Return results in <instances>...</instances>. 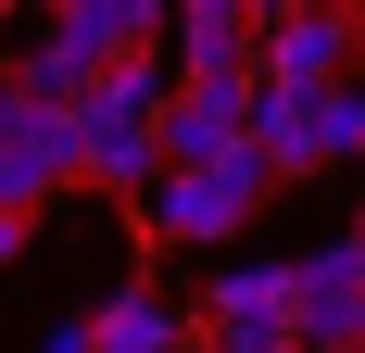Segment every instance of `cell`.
Returning a JSON list of instances; mask_svg holds the SVG:
<instances>
[{
	"label": "cell",
	"instance_id": "6da1fadb",
	"mask_svg": "<svg viewBox=\"0 0 365 353\" xmlns=\"http://www.w3.org/2000/svg\"><path fill=\"white\" fill-rule=\"evenodd\" d=\"M264 202H277V164L240 151V164H215V176H164V189L139 202V227L151 240H240Z\"/></svg>",
	"mask_w": 365,
	"mask_h": 353
},
{
	"label": "cell",
	"instance_id": "7a4b0ae2",
	"mask_svg": "<svg viewBox=\"0 0 365 353\" xmlns=\"http://www.w3.org/2000/svg\"><path fill=\"white\" fill-rule=\"evenodd\" d=\"M252 101L264 76H177V101H164V176H215L252 151Z\"/></svg>",
	"mask_w": 365,
	"mask_h": 353
},
{
	"label": "cell",
	"instance_id": "3957f363",
	"mask_svg": "<svg viewBox=\"0 0 365 353\" xmlns=\"http://www.w3.org/2000/svg\"><path fill=\"white\" fill-rule=\"evenodd\" d=\"M51 189H88V151H76L63 114H38L13 76H0V214H38Z\"/></svg>",
	"mask_w": 365,
	"mask_h": 353
},
{
	"label": "cell",
	"instance_id": "277c9868",
	"mask_svg": "<svg viewBox=\"0 0 365 353\" xmlns=\"http://www.w3.org/2000/svg\"><path fill=\"white\" fill-rule=\"evenodd\" d=\"M353 13H328V0H290V13H264V89H340L353 76Z\"/></svg>",
	"mask_w": 365,
	"mask_h": 353
},
{
	"label": "cell",
	"instance_id": "5b68a950",
	"mask_svg": "<svg viewBox=\"0 0 365 353\" xmlns=\"http://www.w3.org/2000/svg\"><path fill=\"white\" fill-rule=\"evenodd\" d=\"M177 76H264V13L252 0H177Z\"/></svg>",
	"mask_w": 365,
	"mask_h": 353
},
{
	"label": "cell",
	"instance_id": "8992f818",
	"mask_svg": "<svg viewBox=\"0 0 365 353\" xmlns=\"http://www.w3.org/2000/svg\"><path fill=\"white\" fill-rule=\"evenodd\" d=\"M88 328H101V353H202V341H189V316H177L151 278H126V290H113Z\"/></svg>",
	"mask_w": 365,
	"mask_h": 353
},
{
	"label": "cell",
	"instance_id": "52a82bcc",
	"mask_svg": "<svg viewBox=\"0 0 365 353\" xmlns=\"http://www.w3.org/2000/svg\"><path fill=\"white\" fill-rule=\"evenodd\" d=\"M0 76H13V89H26L38 114H63V126H76L88 101H101V64H88V51H63L51 26H38V51H26V64H0Z\"/></svg>",
	"mask_w": 365,
	"mask_h": 353
},
{
	"label": "cell",
	"instance_id": "ba28073f",
	"mask_svg": "<svg viewBox=\"0 0 365 353\" xmlns=\"http://www.w3.org/2000/svg\"><path fill=\"white\" fill-rule=\"evenodd\" d=\"M290 265H227L215 278V303H202V328H290Z\"/></svg>",
	"mask_w": 365,
	"mask_h": 353
},
{
	"label": "cell",
	"instance_id": "9c48e42d",
	"mask_svg": "<svg viewBox=\"0 0 365 353\" xmlns=\"http://www.w3.org/2000/svg\"><path fill=\"white\" fill-rule=\"evenodd\" d=\"M315 164H365V76L315 89Z\"/></svg>",
	"mask_w": 365,
	"mask_h": 353
},
{
	"label": "cell",
	"instance_id": "30bf717a",
	"mask_svg": "<svg viewBox=\"0 0 365 353\" xmlns=\"http://www.w3.org/2000/svg\"><path fill=\"white\" fill-rule=\"evenodd\" d=\"M202 353H302V328H202Z\"/></svg>",
	"mask_w": 365,
	"mask_h": 353
},
{
	"label": "cell",
	"instance_id": "8fae6325",
	"mask_svg": "<svg viewBox=\"0 0 365 353\" xmlns=\"http://www.w3.org/2000/svg\"><path fill=\"white\" fill-rule=\"evenodd\" d=\"M38 353H101V328H38Z\"/></svg>",
	"mask_w": 365,
	"mask_h": 353
},
{
	"label": "cell",
	"instance_id": "7c38bea8",
	"mask_svg": "<svg viewBox=\"0 0 365 353\" xmlns=\"http://www.w3.org/2000/svg\"><path fill=\"white\" fill-rule=\"evenodd\" d=\"M0 26H13V13H0Z\"/></svg>",
	"mask_w": 365,
	"mask_h": 353
},
{
	"label": "cell",
	"instance_id": "4fadbf2b",
	"mask_svg": "<svg viewBox=\"0 0 365 353\" xmlns=\"http://www.w3.org/2000/svg\"><path fill=\"white\" fill-rule=\"evenodd\" d=\"M302 353H315V341H302Z\"/></svg>",
	"mask_w": 365,
	"mask_h": 353
}]
</instances>
